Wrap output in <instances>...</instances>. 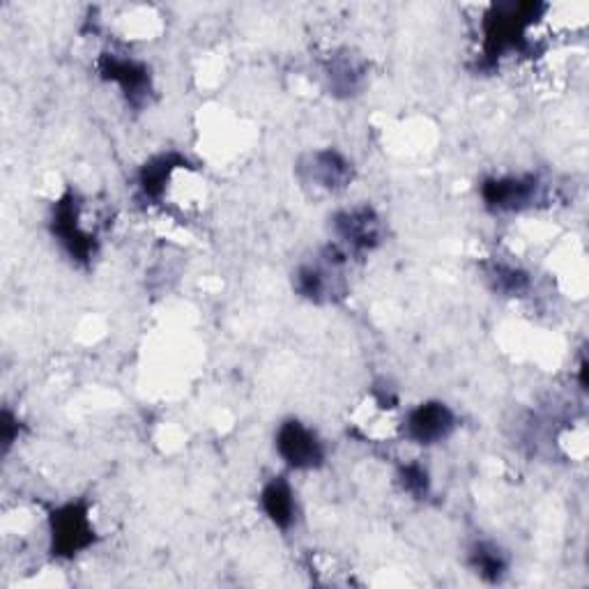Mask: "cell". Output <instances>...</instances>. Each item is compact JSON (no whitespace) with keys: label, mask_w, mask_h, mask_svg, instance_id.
Wrapping results in <instances>:
<instances>
[{"label":"cell","mask_w":589,"mask_h":589,"mask_svg":"<svg viewBox=\"0 0 589 589\" xmlns=\"http://www.w3.org/2000/svg\"><path fill=\"white\" fill-rule=\"evenodd\" d=\"M405 415L390 394H367L353 413V426L364 440L384 442L403 433Z\"/></svg>","instance_id":"obj_1"},{"label":"cell","mask_w":589,"mask_h":589,"mask_svg":"<svg viewBox=\"0 0 589 589\" xmlns=\"http://www.w3.org/2000/svg\"><path fill=\"white\" fill-rule=\"evenodd\" d=\"M454 417L450 410L440 403L433 405H421L419 410L405 415L403 419V435H410L415 440L424 442H438L446 438V433L452 431Z\"/></svg>","instance_id":"obj_2"},{"label":"cell","mask_w":589,"mask_h":589,"mask_svg":"<svg viewBox=\"0 0 589 589\" xmlns=\"http://www.w3.org/2000/svg\"><path fill=\"white\" fill-rule=\"evenodd\" d=\"M279 452L283 454L293 467H314L322 452H320V440L314 431L304 429L302 424H286L279 433Z\"/></svg>","instance_id":"obj_3"},{"label":"cell","mask_w":589,"mask_h":589,"mask_svg":"<svg viewBox=\"0 0 589 589\" xmlns=\"http://www.w3.org/2000/svg\"><path fill=\"white\" fill-rule=\"evenodd\" d=\"M266 498H268L270 516L279 525H286L293 514V493L289 491V486H279V483L272 486V489L266 493Z\"/></svg>","instance_id":"obj_4"}]
</instances>
